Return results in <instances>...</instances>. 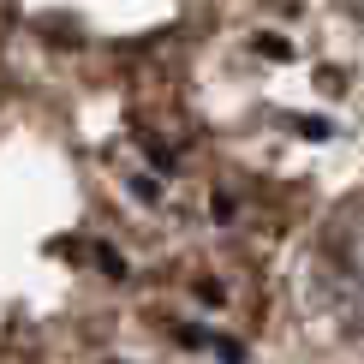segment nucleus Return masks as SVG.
I'll list each match as a JSON object with an SVG mask.
<instances>
[{"mask_svg": "<svg viewBox=\"0 0 364 364\" xmlns=\"http://www.w3.org/2000/svg\"><path fill=\"white\" fill-rule=\"evenodd\" d=\"M316 275H323V299L335 323L364 335V203L335 215L323 251H316Z\"/></svg>", "mask_w": 364, "mask_h": 364, "instance_id": "obj_1", "label": "nucleus"}]
</instances>
